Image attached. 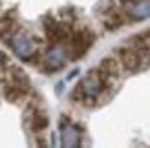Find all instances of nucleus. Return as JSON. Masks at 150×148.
I'll return each mask as SVG.
<instances>
[{"mask_svg":"<svg viewBox=\"0 0 150 148\" xmlns=\"http://www.w3.org/2000/svg\"><path fill=\"white\" fill-rule=\"evenodd\" d=\"M61 144L64 148H77L82 144V132L77 124L71 123L61 124Z\"/></svg>","mask_w":150,"mask_h":148,"instance_id":"obj_5","label":"nucleus"},{"mask_svg":"<svg viewBox=\"0 0 150 148\" xmlns=\"http://www.w3.org/2000/svg\"><path fill=\"white\" fill-rule=\"evenodd\" d=\"M104 88H106V80L103 79L101 71L99 70H92L81 79V82H79L75 92H79L81 97L86 101V99H97L104 92Z\"/></svg>","mask_w":150,"mask_h":148,"instance_id":"obj_2","label":"nucleus"},{"mask_svg":"<svg viewBox=\"0 0 150 148\" xmlns=\"http://www.w3.org/2000/svg\"><path fill=\"white\" fill-rule=\"evenodd\" d=\"M11 33H15L13 22L9 18H2L0 20V39H6V37H9Z\"/></svg>","mask_w":150,"mask_h":148,"instance_id":"obj_11","label":"nucleus"},{"mask_svg":"<svg viewBox=\"0 0 150 148\" xmlns=\"http://www.w3.org/2000/svg\"><path fill=\"white\" fill-rule=\"evenodd\" d=\"M9 48L15 55L22 61H31L37 55V44L33 40L31 35H28L24 31H15L9 35Z\"/></svg>","mask_w":150,"mask_h":148,"instance_id":"obj_3","label":"nucleus"},{"mask_svg":"<svg viewBox=\"0 0 150 148\" xmlns=\"http://www.w3.org/2000/svg\"><path fill=\"white\" fill-rule=\"evenodd\" d=\"M97 70L101 71V75H103L104 80H106V84H110L112 80H115V79L119 77V62L115 61L114 57H106V58H103Z\"/></svg>","mask_w":150,"mask_h":148,"instance_id":"obj_7","label":"nucleus"},{"mask_svg":"<svg viewBox=\"0 0 150 148\" xmlns=\"http://www.w3.org/2000/svg\"><path fill=\"white\" fill-rule=\"evenodd\" d=\"M24 93H26V90H24V88H20V86H17V84L7 82L4 86V97L9 102H17L18 99L24 97Z\"/></svg>","mask_w":150,"mask_h":148,"instance_id":"obj_10","label":"nucleus"},{"mask_svg":"<svg viewBox=\"0 0 150 148\" xmlns=\"http://www.w3.org/2000/svg\"><path fill=\"white\" fill-rule=\"evenodd\" d=\"M71 58L70 46L64 40H57L48 48V51L44 53V66L46 71H59Z\"/></svg>","mask_w":150,"mask_h":148,"instance_id":"obj_1","label":"nucleus"},{"mask_svg":"<svg viewBox=\"0 0 150 148\" xmlns=\"http://www.w3.org/2000/svg\"><path fill=\"white\" fill-rule=\"evenodd\" d=\"M93 42V35L90 31H79L71 35V40H70V51H75V53H71V58H79L84 55V51L92 46Z\"/></svg>","mask_w":150,"mask_h":148,"instance_id":"obj_6","label":"nucleus"},{"mask_svg":"<svg viewBox=\"0 0 150 148\" xmlns=\"http://www.w3.org/2000/svg\"><path fill=\"white\" fill-rule=\"evenodd\" d=\"M6 71H7V82L17 84L20 88H24V90H28V88H29V77L26 75V71L22 70V68L9 64L6 68Z\"/></svg>","mask_w":150,"mask_h":148,"instance_id":"obj_8","label":"nucleus"},{"mask_svg":"<svg viewBox=\"0 0 150 148\" xmlns=\"http://www.w3.org/2000/svg\"><path fill=\"white\" fill-rule=\"evenodd\" d=\"M29 126L35 132H40L48 126V115L42 112V110H33V115L29 119Z\"/></svg>","mask_w":150,"mask_h":148,"instance_id":"obj_9","label":"nucleus"},{"mask_svg":"<svg viewBox=\"0 0 150 148\" xmlns=\"http://www.w3.org/2000/svg\"><path fill=\"white\" fill-rule=\"evenodd\" d=\"M123 9L130 20H146L150 18V0H126Z\"/></svg>","mask_w":150,"mask_h":148,"instance_id":"obj_4","label":"nucleus"}]
</instances>
